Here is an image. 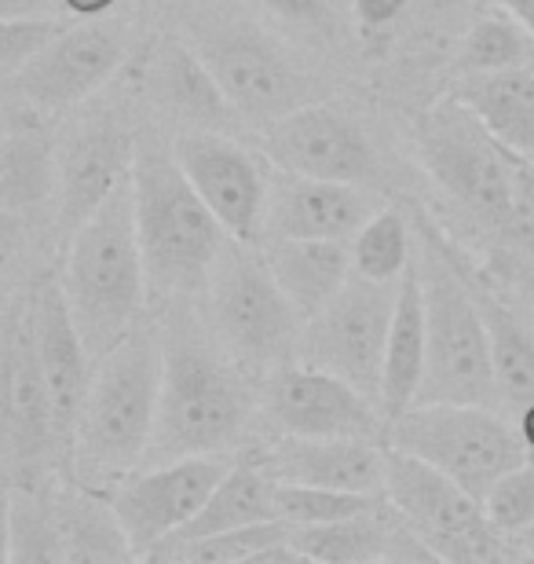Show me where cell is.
Wrapping results in <instances>:
<instances>
[{"label":"cell","mask_w":534,"mask_h":564,"mask_svg":"<svg viewBox=\"0 0 534 564\" xmlns=\"http://www.w3.org/2000/svg\"><path fill=\"white\" fill-rule=\"evenodd\" d=\"M190 48L201 55L238 115L260 126H271L315 99L312 74L301 70L275 37L246 19L206 22L195 30Z\"/></svg>","instance_id":"10"},{"label":"cell","mask_w":534,"mask_h":564,"mask_svg":"<svg viewBox=\"0 0 534 564\" xmlns=\"http://www.w3.org/2000/svg\"><path fill=\"white\" fill-rule=\"evenodd\" d=\"M235 466L231 455H184L132 469L110 488V506L135 557H151L165 539L195 521L216 484Z\"/></svg>","instance_id":"12"},{"label":"cell","mask_w":534,"mask_h":564,"mask_svg":"<svg viewBox=\"0 0 534 564\" xmlns=\"http://www.w3.org/2000/svg\"><path fill=\"white\" fill-rule=\"evenodd\" d=\"M275 488H279V480H271L268 473L260 466H253L249 458L235 462V466L224 473V480L216 484L209 502L201 506V513L184 528V532L165 539L162 546L190 543V539H206V535H220V532H235V528H249V524L279 521Z\"/></svg>","instance_id":"26"},{"label":"cell","mask_w":534,"mask_h":564,"mask_svg":"<svg viewBox=\"0 0 534 564\" xmlns=\"http://www.w3.org/2000/svg\"><path fill=\"white\" fill-rule=\"evenodd\" d=\"M132 198L151 297L176 301L206 293L212 268L231 235L190 184L173 143H135Z\"/></svg>","instance_id":"3"},{"label":"cell","mask_w":534,"mask_h":564,"mask_svg":"<svg viewBox=\"0 0 534 564\" xmlns=\"http://www.w3.org/2000/svg\"><path fill=\"white\" fill-rule=\"evenodd\" d=\"M286 521H264L235 532L190 539V543L157 546L146 561H190V564H257V561H301L290 543Z\"/></svg>","instance_id":"30"},{"label":"cell","mask_w":534,"mask_h":564,"mask_svg":"<svg viewBox=\"0 0 534 564\" xmlns=\"http://www.w3.org/2000/svg\"><path fill=\"white\" fill-rule=\"evenodd\" d=\"M384 495H359V491H337V488H315V484H282L275 488L279 521L290 528H308L340 521V517L362 513L370 506H378Z\"/></svg>","instance_id":"33"},{"label":"cell","mask_w":534,"mask_h":564,"mask_svg":"<svg viewBox=\"0 0 534 564\" xmlns=\"http://www.w3.org/2000/svg\"><path fill=\"white\" fill-rule=\"evenodd\" d=\"M516 425H520V436H524V444H527L531 458H534V400L527 403V408L516 411Z\"/></svg>","instance_id":"42"},{"label":"cell","mask_w":534,"mask_h":564,"mask_svg":"<svg viewBox=\"0 0 534 564\" xmlns=\"http://www.w3.org/2000/svg\"><path fill=\"white\" fill-rule=\"evenodd\" d=\"M498 8L513 11V15L524 22V26L531 30V37H534V0H498Z\"/></svg>","instance_id":"41"},{"label":"cell","mask_w":534,"mask_h":564,"mask_svg":"<svg viewBox=\"0 0 534 564\" xmlns=\"http://www.w3.org/2000/svg\"><path fill=\"white\" fill-rule=\"evenodd\" d=\"M268 11H275L279 19L293 22V26L308 30H334V8L329 0H260Z\"/></svg>","instance_id":"37"},{"label":"cell","mask_w":534,"mask_h":564,"mask_svg":"<svg viewBox=\"0 0 534 564\" xmlns=\"http://www.w3.org/2000/svg\"><path fill=\"white\" fill-rule=\"evenodd\" d=\"M414 257H417V242L400 209H378L359 228L356 239H351L356 275L373 282H400L406 275V268L414 264Z\"/></svg>","instance_id":"32"},{"label":"cell","mask_w":534,"mask_h":564,"mask_svg":"<svg viewBox=\"0 0 534 564\" xmlns=\"http://www.w3.org/2000/svg\"><path fill=\"white\" fill-rule=\"evenodd\" d=\"M411 4L414 0H351V11H356L359 26L384 30V26H392L395 19H403Z\"/></svg>","instance_id":"38"},{"label":"cell","mask_w":534,"mask_h":564,"mask_svg":"<svg viewBox=\"0 0 534 564\" xmlns=\"http://www.w3.org/2000/svg\"><path fill=\"white\" fill-rule=\"evenodd\" d=\"M472 290H476V301H480L487 334H491L498 389H502V400L509 408L520 411L534 400V337L524 326V319H520L516 312H509L505 304L476 279H472Z\"/></svg>","instance_id":"29"},{"label":"cell","mask_w":534,"mask_h":564,"mask_svg":"<svg viewBox=\"0 0 534 564\" xmlns=\"http://www.w3.org/2000/svg\"><path fill=\"white\" fill-rule=\"evenodd\" d=\"M59 187V154L52 137L26 121H8L0 143V202L8 213L37 209Z\"/></svg>","instance_id":"28"},{"label":"cell","mask_w":534,"mask_h":564,"mask_svg":"<svg viewBox=\"0 0 534 564\" xmlns=\"http://www.w3.org/2000/svg\"><path fill=\"white\" fill-rule=\"evenodd\" d=\"M151 93L168 115L187 129L227 132V121L238 118V107L227 99L220 82L187 44L165 41L151 59Z\"/></svg>","instance_id":"23"},{"label":"cell","mask_w":534,"mask_h":564,"mask_svg":"<svg viewBox=\"0 0 534 564\" xmlns=\"http://www.w3.org/2000/svg\"><path fill=\"white\" fill-rule=\"evenodd\" d=\"M378 206L370 191L337 180L297 176L286 169L271 173L264 239H337L351 242Z\"/></svg>","instance_id":"19"},{"label":"cell","mask_w":534,"mask_h":564,"mask_svg":"<svg viewBox=\"0 0 534 564\" xmlns=\"http://www.w3.org/2000/svg\"><path fill=\"white\" fill-rule=\"evenodd\" d=\"M384 499L403 524L432 546V554L450 564H498L524 561L520 546L487 521L483 502L447 477L443 469L428 466L406 451L389 447L384 455Z\"/></svg>","instance_id":"9"},{"label":"cell","mask_w":534,"mask_h":564,"mask_svg":"<svg viewBox=\"0 0 534 564\" xmlns=\"http://www.w3.org/2000/svg\"><path fill=\"white\" fill-rule=\"evenodd\" d=\"M414 147L428 176L480 224L505 231L516 195V154L458 96L439 99L414 126Z\"/></svg>","instance_id":"8"},{"label":"cell","mask_w":534,"mask_h":564,"mask_svg":"<svg viewBox=\"0 0 534 564\" xmlns=\"http://www.w3.org/2000/svg\"><path fill=\"white\" fill-rule=\"evenodd\" d=\"M124 63V33L107 19H74L52 48L8 77L4 88L22 104L63 110L99 93Z\"/></svg>","instance_id":"16"},{"label":"cell","mask_w":534,"mask_h":564,"mask_svg":"<svg viewBox=\"0 0 534 564\" xmlns=\"http://www.w3.org/2000/svg\"><path fill=\"white\" fill-rule=\"evenodd\" d=\"M162 323H151L146 315L103 359H96L70 451L74 473L85 488H113L151 455L162 403Z\"/></svg>","instance_id":"2"},{"label":"cell","mask_w":534,"mask_h":564,"mask_svg":"<svg viewBox=\"0 0 534 564\" xmlns=\"http://www.w3.org/2000/svg\"><path fill=\"white\" fill-rule=\"evenodd\" d=\"M264 261L286 297L297 304L304 323L319 315L356 275L351 242L337 239H268Z\"/></svg>","instance_id":"24"},{"label":"cell","mask_w":534,"mask_h":564,"mask_svg":"<svg viewBox=\"0 0 534 564\" xmlns=\"http://www.w3.org/2000/svg\"><path fill=\"white\" fill-rule=\"evenodd\" d=\"M483 513L498 532L516 539L534 524V458L502 473L483 495Z\"/></svg>","instance_id":"34"},{"label":"cell","mask_w":534,"mask_h":564,"mask_svg":"<svg viewBox=\"0 0 534 564\" xmlns=\"http://www.w3.org/2000/svg\"><path fill=\"white\" fill-rule=\"evenodd\" d=\"M74 15H26V19H0V77H15L30 66L44 48L63 37Z\"/></svg>","instance_id":"35"},{"label":"cell","mask_w":534,"mask_h":564,"mask_svg":"<svg viewBox=\"0 0 534 564\" xmlns=\"http://www.w3.org/2000/svg\"><path fill=\"white\" fill-rule=\"evenodd\" d=\"M428 364V319H425V286L422 272H417V257L406 268L395 290V308H392V330L389 348H384V378H381V414L384 425L400 419L406 408L417 403L425 381Z\"/></svg>","instance_id":"22"},{"label":"cell","mask_w":534,"mask_h":564,"mask_svg":"<svg viewBox=\"0 0 534 564\" xmlns=\"http://www.w3.org/2000/svg\"><path fill=\"white\" fill-rule=\"evenodd\" d=\"M534 63V37L531 30L520 22L513 11H491L480 15L469 26L458 52V74H498L513 70V66H531Z\"/></svg>","instance_id":"31"},{"label":"cell","mask_w":534,"mask_h":564,"mask_svg":"<svg viewBox=\"0 0 534 564\" xmlns=\"http://www.w3.org/2000/svg\"><path fill=\"white\" fill-rule=\"evenodd\" d=\"M417 239V272L425 286L428 319V364L417 403H494L502 400L480 301L472 275L450 242L422 217Z\"/></svg>","instance_id":"5"},{"label":"cell","mask_w":534,"mask_h":564,"mask_svg":"<svg viewBox=\"0 0 534 564\" xmlns=\"http://www.w3.org/2000/svg\"><path fill=\"white\" fill-rule=\"evenodd\" d=\"M59 286L92 359H103L143 319L151 282L135 224L132 180L70 235Z\"/></svg>","instance_id":"4"},{"label":"cell","mask_w":534,"mask_h":564,"mask_svg":"<svg viewBox=\"0 0 534 564\" xmlns=\"http://www.w3.org/2000/svg\"><path fill=\"white\" fill-rule=\"evenodd\" d=\"M395 521H400V517H395L389 499H381L378 506H370V510L340 517V521L293 528L290 543L301 554V561H323V564L384 561L389 557Z\"/></svg>","instance_id":"27"},{"label":"cell","mask_w":534,"mask_h":564,"mask_svg":"<svg viewBox=\"0 0 534 564\" xmlns=\"http://www.w3.org/2000/svg\"><path fill=\"white\" fill-rule=\"evenodd\" d=\"M384 455L389 444L378 436H286L264 447V455H249L271 480L315 484V488L384 495Z\"/></svg>","instance_id":"18"},{"label":"cell","mask_w":534,"mask_h":564,"mask_svg":"<svg viewBox=\"0 0 534 564\" xmlns=\"http://www.w3.org/2000/svg\"><path fill=\"white\" fill-rule=\"evenodd\" d=\"M454 96L472 107L498 143L534 162V63L498 74H465Z\"/></svg>","instance_id":"25"},{"label":"cell","mask_w":534,"mask_h":564,"mask_svg":"<svg viewBox=\"0 0 534 564\" xmlns=\"http://www.w3.org/2000/svg\"><path fill=\"white\" fill-rule=\"evenodd\" d=\"M384 444L425 458L480 502L502 473L531 458L520 425L491 403H414L384 425Z\"/></svg>","instance_id":"7"},{"label":"cell","mask_w":534,"mask_h":564,"mask_svg":"<svg viewBox=\"0 0 534 564\" xmlns=\"http://www.w3.org/2000/svg\"><path fill=\"white\" fill-rule=\"evenodd\" d=\"M264 408L286 436H378L384 414L378 400L351 381L312 364H282L268 375Z\"/></svg>","instance_id":"17"},{"label":"cell","mask_w":534,"mask_h":564,"mask_svg":"<svg viewBox=\"0 0 534 564\" xmlns=\"http://www.w3.org/2000/svg\"><path fill=\"white\" fill-rule=\"evenodd\" d=\"M206 323L246 370H275L297 356L304 315L271 275L264 253L227 242L206 286Z\"/></svg>","instance_id":"6"},{"label":"cell","mask_w":534,"mask_h":564,"mask_svg":"<svg viewBox=\"0 0 534 564\" xmlns=\"http://www.w3.org/2000/svg\"><path fill=\"white\" fill-rule=\"evenodd\" d=\"M505 239L516 242L520 250L534 257V165L527 158L516 154V195H513V213L505 220Z\"/></svg>","instance_id":"36"},{"label":"cell","mask_w":534,"mask_h":564,"mask_svg":"<svg viewBox=\"0 0 534 564\" xmlns=\"http://www.w3.org/2000/svg\"><path fill=\"white\" fill-rule=\"evenodd\" d=\"M0 356H4V458L11 480L30 488L41 477L44 462L59 451L48 381L37 352L33 301L8 308Z\"/></svg>","instance_id":"13"},{"label":"cell","mask_w":534,"mask_h":564,"mask_svg":"<svg viewBox=\"0 0 534 564\" xmlns=\"http://www.w3.org/2000/svg\"><path fill=\"white\" fill-rule=\"evenodd\" d=\"M264 154L275 169L337 184L378 187L381 158L367 129L334 104H304L264 126Z\"/></svg>","instance_id":"14"},{"label":"cell","mask_w":534,"mask_h":564,"mask_svg":"<svg viewBox=\"0 0 534 564\" xmlns=\"http://www.w3.org/2000/svg\"><path fill=\"white\" fill-rule=\"evenodd\" d=\"M173 151L190 176V184L198 187V195L209 202L216 220L224 224V231L246 246L264 242L271 176L257 162V154H249L227 132L209 129H184L173 140Z\"/></svg>","instance_id":"15"},{"label":"cell","mask_w":534,"mask_h":564,"mask_svg":"<svg viewBox=\"0 0 534 564\" xmlns=\"http://www.w3.org/2000/svg\"><path fill=\"white\" fill-rule=\"evenodd\" d=\"M513 543L520 546V554H524L527 561H534V524L527 528V532H520V535L513 539Z\"/></svg>","instance_id":"43"},{"label":"cell","mask_w":534,"mask_h":564,"mask_svg":"<svg viewBox=\"0 0 534 564\" xmlns=\"http://www.w3.org/2000/svg\"><path fill=\"white\" fill-rule=\"evenodd\" d=\"M26 15H66L63 0H0V19H26Z\"/></svg>","instance_id":"39"},{"label":"cell","mask_w":534,"mask_h":564,"mask_svg":"<svg viewBox=\"0 0 534 564\" xmlns=\"http://www.w3.org/2000/svg\"><path fill=\"white\" fill-rule=\"evenodd\" d=\"M33 323H37V352L52 397L55 436H59L63 455H70L88 386H92L96 359L88 352L70 308H66L59 282H44L37 290V297H33Z\"/></svg>","instance_id":"20"},{"label":"cell","mask_w":534,"mask_h":564,"mask_svg":"<svg viewBox=\"0 0 534 564\" xmlns=\"http://www.w3.org/2000/svg\"><path fill=\"white\" fill-rule=\"evenodd\" d=\"M135 143L140 140H132L124 129L96 121L63 147L55 202H59V228L66 239L103 206L113 191L132 180Z\"/></svg>","instance_id":"21"},{"label":"cell","mask_w":534,"mask_h":564,"mask_svg":"<svg viewBox=\"0 0 534 564\" xmlns=\"http://www.w3.org/2000/svg\"><path fill=\"white\" fill-rule=\"evenodd\" d=\"M113 4H118V0H63L66 15H74V19H103Z\"/></svg>","instance_id":"40"},{"label":"cell","mask_w":534,"mask_h":564,"mask_svg":"<svg viewBox=\"0 0 534 564\" xmlns=\"http://www.w3.org/2000/svg\"><path fill=\"white\" fill-rule=\"evenodd\" d=\"M162 403L146 466L184 455H227L253 419L246 367L216 341L190 297L165 301Z\"/></svg>","instance_id":"1"},{"label":"cell","mask_w":534,"mask_h":564,"mask_svg":"<svg viewBox=\"0 0 534 564\" xmlns=\"http://www.w3.org/2000/svg\"><path fill=\"white\" fill-rule=\"evenodd\" d=\"M400 282H373L351 275L348 286L304 323L297 356L329 375L351 381L359 392L378 400L384 378V348H389L392 308Z\"/></svg>","instance_id":"11"}]
</instances>
